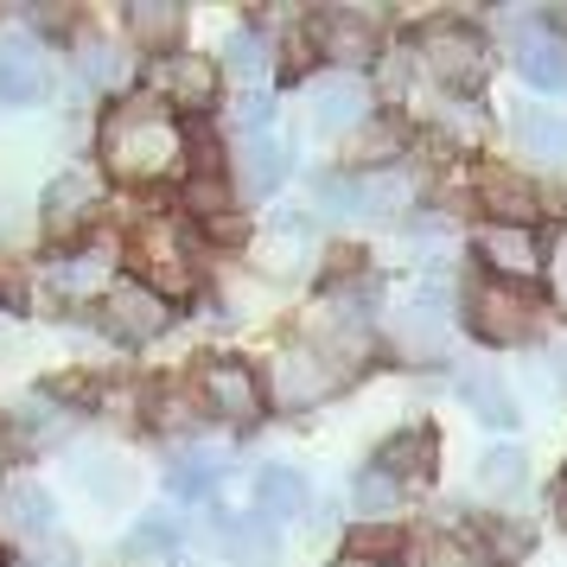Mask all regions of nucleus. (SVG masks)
I'll return each mask as SVG.
<instances>
[{
  "mask_svg": "<svg viewBox=\"0 0 567 567\" xmlns=\"http://www.w3.org/2000/svg\"><path fill=\"white\" fill-rule=\"evenodd\" d=\"M185 154V128L159 96H134L115 103L103 122V159L115 179H166Z\"/></svg>",
  "mask_w": 567,
  "mask_h": 567,
  "instance_id": "obj_1",
  "label": "nucleus"
},
{
  "mask_svg": "<svg viewBox=\"0 0 567 567\" xmlns=\"http://www.w3.org/2000/svg\"><path fill=\"white\" fill-rule=\"evenodd\" d=\"M421 64L434 71L440 83H453V90H472V83L485 78V39L472 27H460V20H434V27L421 32Z\"/></svg>",
  "mask_w": 567,
  "mask_h": 567,
  "instance_id": "obj_2",
  "label": "nucleus"
},
{
  "mask_svg": "<svg viewBox=\"0 0 567 567\" xmlns=\"http://www.w3.org/2000/svg\"><path fill=\"white\" fill-rule=\"evenodd\" d=\"M103 326L122 338V344H147V338H159L173 326V307H166L147 281H122V287L103 293Z\"/></svg>",
  "mask_w": 567,
  "mask_h": 567,
  "instance_id": "obj_3",
  "label": "nucleus"
},
{
  "mask_svg": "<svg viewBox=\"0 0 567 567\" xmlns=\"http://www.w3.org/2000/svg\"><path fill=\"white\" fill-rule=\"evenodd\" d=\"M446 326H453V312H446V287H421L409 293L402 307H395V344L409 351V358H440V344H446Z\"/></svg>",
  "mask_w": 567,
  "mask_h": 567,
  "instance_id": "obj_4",
  "label": "nucleus"
},
{
  "mask_svg": "<svg viewBox=\"0 0 567 567\" xmlns=\"http://www.w3.org/2000/svg\"><path fill=\"white\" fill-rule=\"evenodd\" d=\"M134 268L147 275L159 300H173V293H192V261H185V243L173 224H147V230L134 236Z\"/></svg>",
  "mask_w": 567,
  "mask_h": 567,
  "instance_id": "obj_5",
  "label": "nucleus"
},
{
  "mask_svg": "<svg viewBox=\"0 0 567 567\" xmlns=\"http://www.w3.org/2000/svg\"><path fill=\"white\" fill-rule=\"evenodd\" d=\"M147 83H154V96L166 109H210V96H217V64L198 52H166L154 58V71H147Z\"/></svg>",
  "mask_w": 567,
  "mask_h": 567,
  "instance_id": "obj_6",
  "label": "nucleus"
},
{
  "mask_svg": "<svg viewBox=\"0 0 567 567\" xmlns=\"http://www.w3.org/2000/svg\"><path fill=\"white\" fill-rule=\"evenodd\" d=\"M326 205L338 217H389L395 205H409V179L402 173H351V179H326Z\"/></svg>",
  "mask_w": 567,
  "mask_h": 567,
  "instance_id": "obj_7",
  "label": "nucleus"
},
{
  "mask_svg": "<svg viewBox=\"0 0 567 567\" xmlns=\"http://www.w3.org/2000/svg\"><path fill=\"white\" fill-rule=\"evenodd\" d=\"M370 122V83L363 78H319L312 83V128L319 134H358Z\"/></svg>",
  "mask_w": 567,
  "mask_h": 567,
  "instance_id": "obj_8",
  "label": "nucleus"
},
{
  "mask_svg": "<svg viewBox=\"0 0 567 567\" xmlns=\"http://www.w3.org/2000/svg\"><path fill=\"white\" fill-rule=\"evenodd\" d=\"M504 128H511L516 154L542 159V166H567V115L536 109V103H511L504 109Z\"/></svg>",
  "mask_w": 567,
  "mask_h": 567,
  "instance_id": "obj_9",
  "label": "nucleus"
},
{
  "mask_svg": "<svg viewBox=\"0 0 567 567\" xmlns=\"http://www.w3.org/2000/svg\"><path fill=\"white\" fill-rule=\"evenodd\" d=\"M0 523H7L20 542L39 548V542L58 536V497L39 485V478H13V485L0 491Z\"/></svg>",
  "mask_w": 567,
  "mask_h": 567,
  "instance_id": "obj_10",
  "label": "nucleus"
},
{
  "mask_svg": "<svg viewBox=\"0 0 567 567\" xmlns=\"http://www.w3.org/2000/svg\"><path fill=\"white\" fill-rule=\"evenodd\" d=\"M287 166H293V154H287V141H281L275 128H268V134H243V154H236V185H243L249 198H268V192L287 179Z\"/></svg>",
  "mask_w": 567,
  "mask_h": 567,
  "instance_id": "obj_11",
  "label": "nucleus"
},
{
  "mask_svg": "<svg viewBox=\"0 0 567 567\" xmlns=\"http://www.w3.org/2000/svg\"><path fill=\"white\" fill-rule=\"evenodd\" d=\"M45 90H52V78H45V52L27 45V39H7V45H0V103L27 109V103H39Z\"/></svg>",
  "mask_w": 567,
  "mask_h": 567,
  "instance_id": "obj_12",
  "label": "nucleus"
},
{
  "mask_svg": "<svg viewBox=\"0 0 567 567\" xmlns=\"http://www.w3.org/2000/svg\"><path fill=\"white\" fill-rule=\"evenodd\" d=\"M205 402H210L217 414H230V421H249V414L261 409L256 370H249V363H236V358L205 363Z\"/></svg>",
  "mask_w": 567,
  "mask_h": 567,
  "instance_id": "obj_13",
  "label": "nucleus"
},
{
  "mask_svg": "<svg viewBox=\"0 0 567 567\" xmlns=\"http://www.w3.org/2000/svg\"><path fill=\"white\" fill-rule=\"evenodd\" d=\"M465 319H472V332L485 338V344H511V338L529 332V307L516 300L511 287H497V281L472 293V312H465Z\"/></svg>",
  "mask_w": 567,
  "mask_h": 567,
  "instance_id": "obj_14",
  "label": "nucleus"
},
{
  "mask_svg": "<svg viewBox=\"0 0 567 567\" xmlns=\"http://www.w3.org/2000/svg\"><path fill=\"white\" fill-rule=\"evenodd\" d=\"M478 256L497 275H511V281H529L542 268V249H536V236H529V224H485L478 230Z\"/></svg>",
  "mask_w": 567,
  "mask_h": 567,
  "instance_id": "obj_15",
  "label": "nucleus"
},
{
  "mask_svg": "<svg viewBox=\"0 0 567 567\" xmlns=\"http://www.w3.org/2000/svg\"><path fill=\"white\" fill-rule=\"evenodd\" d=\"M312 511V491H307V478L293 472V465H261L256 472V516L261 523H293V516H307Z\"/></svg>",
  "mask_w": 567,
  "mask_h": 567,
  "instance_id": "obj_16",
  "label": "nucleus"
},
{
  "mask_svg": "<svg viewBox=\"0 0 567 567\" xmlns=\"http://www.w3.org/2000/svg\"><path fill=\"white\" fill-rule=\"evenodd\" d=\"M460 402L485 427H516V395H511V383L497 377V370H485V363H465L460 370Z\"/></svg>",
  "mask_w": 567,
  "mask_h": 567,
  "instance_id": "obj_17",
  "label": "nucleus"
},
{
  "mask_svg": "<svg viewBox=\"0 0 567 567\" xmlns=\"http://www.w3.org/2000/svg\"><path fill=\"white\" fill-rule=\"evenodd\" d=\"M275 383H281V402L307 409V402H319V395H332L338 377L326 370V358H319V351H281V363H275Z\"/></svg>",
  "mask_w": 567,
  "mask_h": 567,
  "instance_id": "obj_18",
  "label": "nucleus"
},
{
  "mask_svg": "<svg viewBox=\"0 0 567 567\" xmlns=\"http://www.w3.org/2000/svg\"><path fill=\"white\" fill-rule=\"evenodd\" d=\"M224 555H230L236 567H275L281 561V536H275V523H261L256 511L224 516Z\"/></svg>",
  "mask_w": 567,
  "mask_h": 567,
  "instance_id": "obj_19",
  "label": "nucleus"
},
{
  "mask_svg": "<svg viewBox=\"0 0 567 567\" xmlns=\"http://www.w3.org/2000/svg\"><path fill=\"white\" fill-rule=\"evenodd\" d=\"M319 52L338 58V64L377 58V20H370V13H326V20H319Z\"/></svg>",
  "mask_w": 567,
  "mask_h": 567,
  "instance_id": "obj_20",
  "label": "nucleus"
},
{
  "mask_svg": "<svg viewBox=\"0 0 567 567\" xmlns=\"http://www.w3.org/2000/svg\"><path fill=\"white\" fill-rule=\"evenodd\" d=\"M39 210H45L52 230H71V224H83V217L96 210V179H90V173H58V179L39 192Z\"/></svg>",
  "mask_w": 567,
  "mask_h": 567,
  "instance_id": "obj_21",
  "label": "nucleus"
},
{
  "mask_svg": "<svg viewBox=\"0 0 567 567\" xmlns=\"http://www.w3.org/2000/svg\"><path fill=\"white\" fill-rule=\"evenodd\" d=\"M516 71L536 90H567V45L561 39H542V32H523L516 39Z\"/></svg>",
  "mask_w": 567,
  "mask_h": 567,
  "instance_id": "obj_22",
  "label": "nucleus"
},
{
  "mask_svg": "<svg viewBox=\"0 0 567 567\" xmlns=\"http://www.w3.org/2000/svg\"><path fill=\"white\" fill-rule=\"evenodd\" d=\"M377 472L383 478H427L434 472V434L427 427H414V434H395V440H383V453H377Z\"/></svg>",
  "mask_w": 567,
  "mask_h": 567,
  "instance_id": "obj_23",
  "label": "nucleus"
},
{
  "mask_svg": "<svg viewBox=\"0 0 567 567\" xmlns=\"http://www.w3.org/2000/svg\"><path fill=\"white\" fill-rule=\"evenodd\" d=\"M307 249H312V217H307V210H281V217H275V230H268V243H261L268 268L287 275V268H300Z\"/></svg>",
  "mask_w": 567,
  "mask_h": 567,
  "instance_id": "obj_24",
  "label": "nucleus"
},
{
  "mask_svg": "<svg viewBox=\"0 0 567 567\" xmlns=\"http://www.w3.org/2000/svg\"><path fill=\"white\" fill-rule=\"evenodd\" d=\"M268 64H275V52H268V32L236 27L230 39H224V71H230L236 83H249V90H256V83L268 78Z\"/></svg>",
  "mask_w": 567,
  "mask_h": 567,
  "instance_id": "obj_25",
  "label": "nucleus"
},
{
  "mask_svg": "<svg viewBox=\"0 0 567 567\" xmlns=\"http://www.w3.org/2000/svg\"><path fill=\"white\" fill-rule=\"evenodd\" d=\"M478 192H485V205L497 210V224H523V217L536 210V192L516 179V173H504V166H485V173H478Z\"/></svg>",
  "mask_w": 567,
  "mask_h": 567,
  "instance_id": "obj_26",
  "label": "nucleus"
},
{
  "mask_svg": "<svg viewBox=\"0 0 567 567\" xmlns=\"http://www.w3.org/2000/svg\"><path fill=\"white\" fill-rule=\"evenodd\" d=\"M478 485L491 497H516V491L529 485V453L523 446H491L485 460H478Z\"/></svg>",
  "mask_w": 567,
  "mask_h": 567,
  "instance_id": "obj_27",
  "label": "nucleus"
},
{
  "mask_svg": "<svg viewBox=\"0 0 567 567\" xmlns=\"http://www.w3.org/2000/svg\"><path fill=\"white\" fill-rule=\"evenodd\" d=\"M13 427H20V440H27V446H52V440L71 434V414H58L45 395H27V402L13 409Z\"/></svg>",
  "mask_w": 567,
  "mask_h": 567,
  "instance_id": "obj_28",
  "label": "nucleus"
},
{
  "mask_svg": "<svg viewBox=\"0 0 567 567\" xmlns=\"http://www.w3.org/2000/svg\"><path fill=\"white\" fill-rule=\"evenodd\" d=\"M128 555L134 561H173L179 555V523L173 516H141L128 536Z\"/></svg>",
  "mask_w": 567,
  "mask_h": 567,
  "instance_id": "obj_29",
  "label": "nucleus"
},
{
  "mask_svg": "<svg viewBox=\"0 0 567 567\" xmlns=\"http://www.w3.org/2000/svg\"><path fill=\"white\" fill-rule=\"evenodd\" d=\"M389 555H402V529L395 523H358L351 529V561L358 567H389Z\"/></svg>",
  "mask_w": 567,
  "mask_h": 567,
  "instance_id": "obj_30",
  "label": "nucleus"
},
{
  "mask_svg": "<svg viewBox=\"0 0 567 567\" xmlns=\"http://www.w3.org/2000/svg\"><path fill=\"white\" fill-rule=\"evenodd\" d=\"M395 497H402V485H395V478H383L377 465H370V472H358V485H351V504H358L363 516H389V511H395Z\"/></svg>",
  "mask_w": 567,
  "mask_h": 567,
  "instance_id": "obj_31",
  "label": "nucleus"
},
{
  "mask_svg": "<svg viewBox=\"0 0 567 567\" xmlns=\"http://www.w3.org/2000/svg\"><path fill=\"white\" fill-rule=\"evenodd\" d=\"M78 485L90 491V497H103V504H122V497H128V472L115 460H90V465H78Z\"/></svg>",
  "mask_w": 567,
  "mask_h": 567,
  "instance_id": "obj_32",
  "label": "nucleus"
},
{
  "mask_svg": "<svg viewBox=\"0 0 567 567\" xmlns=\"http://www.w3.org/2000/svg\"><path fill=\"white\" fill-rule=\"evenodd\" d=\"M128 27L166 45V39H179V7H128Z\"/></svg>",
  "mask_w": 567,
  "mask_h": 567,
  "instance_id": "obj_33",
  "label": "nucleus"
},
{
  "mask_svg": "<svg viewBox=\"0 0 567 567\" xmlns=\"http://www.w3.org/2000/svg\"><path fill=\"white\" fill-rule=\"evenodd\" d=\"M64 293H90V287H103V256H71V261H58V275H52Z\"/></svg>",
  "mask_w": 567,
  "mask_h": 567,
  "instance_id": "obj_34",
  "label": "nucleus"
},
{
  "mask_svg": "<svg viewBox=\"0 0 567 567\" xmlns=\"http://www.w3.org/2000/svg\"><path fill=\"white\" fill-rule=\"evenodd\" d=\"M395 141H402V134L389 128V122H363V128L351 134V147H363V154H358L363 166H383V159L395 154Z\"/></svg>",
  "mask_w": 567,
  "mask_h": 567,
  "instance_id": "obj_35",
  "label": "nucleus"
},
{
  "mask_svg": "<svg viewBox=\"0 0 567 567\" xmlns=\"http://www.w3.org/2000/svg\"><path fill=\"white\" fill-rule=\"evenodd\" d=\"M83 78L90 83H122V52H115V45H90V52H83Z\"/></svg>",
  "mask_w": 567,
  "mask_h": 567,
  "instance_id": "obj_36",
  "label": "nucleus"
},
{
  "mask_svg": "<svg viewBox=\"0 0 567 567\" xmlns=\"http://www.w3.org/2000/svg\"><path fill=\"white\" fill-rule=\"evenodd\" d=\"M210 485H217V465H210V460L179 465V472H173V491H179V497H210Z\"/></svg>",
  "mask_w": 567,
  "mask_h": 567,
  "instance_id": "obj_37",
  "label": "nucleus"
},
{
  "mask_svg": "<svg viewBox=\"0 0 567 567\" xmlns=\"http://www.w3.org/2000/svg\"><path fill=\"white\" fill-rule=\"evenodd\" d=\"M27 567H90V561H83V548H78V542H39V548H32V561Z\"/></svg>",
  "mask_w": 567,
  "mask_h": 567,
  "instance_id": "obj_38",
  "label": "nucleus"
},
{
  "mask_svg": "<svg viewBox=\"0 0 567 567\" xmlns=\"http://www.w3.org/2000/svg\"><path fill=\"white\" fill-rule=\"evenodd\" d=\"M427 567H491V555H478L472 542H440Z\"/></svg>",
  "mask_w": 567,
  "mask_h": 567,
  "instance_id": "obj_39",
  "label": "nucleus"
},
{
  "mask_svg": "<svg viewBox=\"0 0 567 567\" xmlns=\"http://www.w3.org/2000/svg\"><path fill=\"white\" fill-rule=\"evenodd\" d=\"M548 287H555V300H561V312H567V230H561V243L548 249Z\"/></svg>",
  "mask_w": 567,
  "mask_h": 567,
  "instance_id": "obj_40",
  "label": "nucleus"
},
{
  "mask_svg": "<svg viewBox=\"0 0 567 567\" xmlns=\"http://www.w3.org/2000/svg\"><path fill=\"white\" fill-rule=\"evenodd\" d=\"M548 370H555V383L567 389V344H555V351H548Z\"/></svg>",
  "mask_w": 567,
  "mask_h": 567,
  "instance_id": "obj_41",
  "label": "nucleus"
},
{
  "mask_svg": "<svg viewBox=\"0 0 567 567\" xmlns=\"http://www.w3.org/2000/svg\"><path fill=\"white\" fill-rule=\"evenodd\" d=\"M555 516H561V529H567V472L555 478Z\"/></svg>",
  "mask_w": 567,
  "mask_h": 567,
  "instance_id": "obj_42",
  "label": "nucleus"
},
{
  "mask_svg": "<svg viewBox=\"0 0 567 567\" xmlns=\"http://www.w3.org/2000/svg\"><path fill=\"white\" fill-rule=\"evenodd\" d=\"M548 27L561 32V45H567V7H561V13H548Z\"/></svg>",
  "mask_w": 567,
  "mask_h": 567,
  "instance_id": "obj_43",
  "label": "nucleus"
}]
</instances>
